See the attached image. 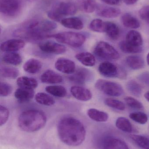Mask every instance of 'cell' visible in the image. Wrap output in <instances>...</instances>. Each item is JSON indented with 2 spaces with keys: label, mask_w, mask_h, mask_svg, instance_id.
Instances as JSON below:
<instances>
[{
  "label": "cell",
  "mask_w": 149,
  "mask_h": 149,
  "mask_svg": "<svg viewBox=\"0 0 149 149\" xmlns=\"http://www.w3.org/2000/svg\"><path fill=\"white\" fill-rule=\"evenodd\" d=\"M55 22L49 20L32 19L25 22L14 32V36L26 40H42L50 38L51 31L57 28Z\"/></svg>",
  "instance_id": "6da1fadb"
},
{
  "label": "cell",
  "mask_w": 149,
  "mask_h": 149,
  "mask_svg": "<svg viewBox=\"0 0 149 149\" xmlns=\"http://www.w3.org/2000/svg\"><path fill=\"white\" fill-rule=\"evenodd\" d=\"M57 130L59 139L68 146H79L85 138V127L79 120L73 117H65L60 120Z\"/></svg>",
  "instance_id": "7a4b0ae2"
},
{
  "label": "cell",
  "mask_w": 149,
  "mask_h": 149,
  "mask_svg": "<svg viewBox=\"0 0 149 149\" xmlns=\"http://www.w3.org/2000/svg\"><path fill=\"white\" fill-rule=\"evenodd\" d=\"M46 122L45 114L40 110L31 109L22 113L19 116L20 128L27 132H34L43 128Z\"/></svg>",
  "instance_id": "3957f363"
},
{
  "label": "cell",
  "mask_w": 149,
  "mask_h": 149,
  "mask_svg": "<svg viewBox=\"0 0 149 149\" xmlns=\"http://www.w3.org/2000/svg\"><path fill=\"white\" fill-rule=\"evenodd\" d=\"M50 38H53L59 42L74 48L82 46L86 40L85 36L83 34L71 31L51 34Z\"/></svg>",
  "instance_id": "277c9868"
},
{
  "label": "cell",
  "mask_w": 149,
  "mask_h": 149,
  "mask_svg": "<svg viewBox=\"0 0 149 149\" xmlns=\"http://www.w3.org/2000/svg\"><path fill=\"white\" fill-rule=\"evenodd\" d=\"M77 12V8L73 3L62 2L58 3L47 13L49 18L53 21L61 22L64 17L73 15Z\"/></svg>",
  "instance_id": "5b68a950"
},
{
  "label": "cell",
  "mask_w": 149,
  "mask_h": 149,
  "mask_svg": "<svg viewBox=\"0 0 149 149\" xmlns=\"http://www.w3.org/2000/svg\"><path fill=\"white\" fill-rule=\"evenodd\" d=\"M95 86L97 89L109 96L118 97L123 94V88L119 83L99 79L96 81Z\"/></svg>",
  "instance_id": "8992f818"
},
{
  "label": "cell",
  "mask_w": 149,
  "mask_h": 149,
  "mask_svg": "<svg viewBox=\"0 0 149 149\" xmlns=\"http://www.w3.org/2000/svg\"><path fill=\"white\" fill-rule=\"evenodd\" d=\"M94 53L96 56L108 60H116L120 58L118 52L108 43L100 42L97 44L94 49Z\"/></svg>",
  "instance_id": "52a82bcc"
},
{
  "label": "cell",
  "mask_w": 149,
  "mask_h": 149,
  "mask_svg": "<svg viewBox=\"0 0 149 149\" xmlns=\"http://www.w3.org/2000/svg\"><path fill=\"white\" fill-rule=\"evenodd\" d=\"M21 0H0V12L7 17H15L22 9Z\"/></svg>",
  "instance_id": "ba28073f"
},
{
  "label": "cell",
  "mask_w": 149,
  "mask_h": 149,
  "mask_svg": "<svg viewBox=\"0 0 149 149\" xmlns=\"http://www.w3.org/2000/svg\"><path fill=\"white\" fill-rule=\"evenodd\" d=\"M99 71L101 75L107 78H122L125 73L117 65L109 62H104L99 65Z\"/></svg>",
  "instance_id": "9c48e42d"
},
{
  "label": "cell",
  "mask_w": 149,
  "mask_h": 149,
  "mask_svg": "<svg viewBox=\"0 0 149 149\" xmlns=\"http://www.w3.org/2000/svg\"><path fill=\"white\" fill-rule=\"evenodd\" d=\"M39 48L43 52L48 54L59 55L66 51V48L63 45L52 41L41 43L39 45Z\"/></svg>",
  "instance_id": "30bf717a"
},
{
  "label": "cell",
  "mask_w": 149,
  "mask_h": 149,
  "mask_svg": "<svg viewBox=\"0 0 149 149\" xmlns=\"http://www.w3.org/2000/svg\"><path fill=\"white\" fill-rule=\"evenodd\" d=\"M55 67L59 71L65 74H72L76 70L75 63L67 58H59L55 63Z\"/></svg>",
  "instance_id": "8fae6325"
},
{
  "label": "cell",
  "mask_w": 149,
  "mask_h": 149,
  "mask_svg": "<svg viewBox=\"0 0 149 149\" xmlns=\"http://www.w3.org/2000/svg\"><path fill=\"white\" fill-rule=\"evenodd\" d=\"M25 46L24 41L21 39H13L7 40L1 45V50L3 52H15L22 49Z\"/></svg>",
  "instance_id": "7c38bea8"
},
{
  "label": "cell",
  "mask_w": 149,
  "mask_h": 149,
  "mask_svg": "<svg viewBox=\"0 0 149 149\" xmlns=\"http://www.w3.org/2000/svg\"><path fill=\"white\" fill-rule=\"evenodd\" d=\"M71 92L73 96L78 100L87 101L92 98L91 91L85 88L79 86H73L71 88Z\"/></svg>",
  "instance_id": "4fadbf2b"
},
{
  "label": "cell",
  "mask_w": 149,
  "mask_h": 149,
  "mask_svg": "<svg viewBox=\"0 0 149 149\" xmlns=\"http://www.w3.org/2000/svg\"><path fill=\"white\" fill-rule=\"evenodd\" d=\"M97 15L105 18H114L120 15L121 10L120 9L109 6H101L97 8Z\"/></svg>",
  "instance_id": "5bb4252c"
},
{
  "label": "cell",
  "mask_w": 149,
  "mask_h": 149,
  "mask_svg": "<svg viewBox=\"0 0 149 149\" xmlns=\"http://www.w3.org/2000/svg\"><path fill=\"white\" fill-rule=\"evenodd\" d=\"M103 149H129L127 143L121 139L115 137H109L106 139Z\"/></svg>",
  "instance_id": "9a60e30c"
},
{
  "label": "cell",
  "mask_w": 149,
  "mask_h": 149,
  "mask_svg": "<svg viewBox=\"0 0 149 149\" xmlns=\"http://www.w3.org/2000/svg\"><path fill=\"white\" fill-rule=\"evenodd\" d=\"M41 81L48 84H57L63 81V78L58 73L51 70L45 72L40 77Z\"/></svg>",
  "instance_id": "2e32d148"
},
{
  "label": "cell",
  "mask_w": 149,
  "mask_h": 149,
  "mask_svg": "<svg viewBox=\"0 0 149 149\" xmlns=\"http://www.w3.org/2000/svg\"><path fill=\"white\" fill-rule=\"evenodd\" d=\"M69 77L70 81L76 83L81 84L85 83L90 77V73L85 69H79L75 70L74 73Z\"/></svg>",
  "instance_id": "e0dca14e"
},
{
  "label": "cell",
  "mask_w": 149,
  "mask_h": 149,
  "mask_svg": "<svg viewBox=\"0 0 149 149\" xmlns=\"http://www.w3.org/2000/svg\"><path fill=\"white\" fill-rule=\"evenodd\" d=\"M35 95L33 89L20 88L16 90L15 96L17 100L21 102L29 101L34 97Z\"/></svg>",
  "instance_id": "ac0fdd59"
},
{
  "label": "cell",
  "mask_w": 149,
  "mask_h": 149,
  "mask_svg": "<svg viewBox=\"0 0 149 149\" xmlns=\"http://www.w3.org/2000/svg\"><path fill=\"white\" fill-rule=\"evenodd\" d=\"M42 64L40 61L35 58L28 60L23 65V70L25 72L30 74H36L42 69Z\"/></svg>",
  "instance_id": "d6986e66"
},
{
  "label": "cell",
  "mask_w": 149,
  "mask_h": 149,
  "mask_svg": "<svg viewBox=\"0 0 149 149\" xmlns=\"http://www.w3.org/2000/svg\"><path fill=\"white\" fill-rule=\"evenodd\" d=\"M61 23L64 27L73 29L81 30L84 27L83 22L78 17L64 18L61 20Z\"/></svg>",
  "instance_id": "ffe728a7"
},
{
  "label": "cell",
  "mask_w": 149,
  "mask_h": 149,
  "mask_svg": "<svg viewBox=\"0 0 149 149\" xmlns=\"http://www.w3.org/2000/svg\"><path fill=\"white\" fill-rule=\"evenodd\" d=\"M126 41L128 43L136 47H141L143 44L141 33L135 30H131L128 32L126 36Z\"/></svg>",
  "instance_id": "44dd1931"
},
{
  "label": "cell",
  "mask_w": 149,
  "mask_h": 149,
  "mask_svg": "<svg viewBox=\"0 0 149 149\" xmlns=\"http://www.w3.org/2000/svg\"><path fill=\"white\" fill-rule=\"evenodd\" d=\"M75 58L82 64L87 67L94 66L96 63L95 57L89 52H83L78 53L76 54Z\"/></svg>",
  "instance_id": "7402d4cb"
},
{
  "label": "cell",
  "mask_w": 149,
  "mask_h": 149,
  "mask_svg": "<svg viewBox=\"0 0 149 149\" xmlns=\"http://www.w3.org/2000/svg\"><path fill=\"white\" fill-rule=\"evenodd\" d=\"M127 64L131 69L138 70L144 67L145 63L142 58L140 56L133 55L129 56L126 58Z\"/></svg>",
  "instance_id": "603a6c76"
},
{
  "label": "cell",
  "mask_w": 149,
  "mask_h": 149,
  "mask_svg": "<svg viewBox=\"0 0 149 149\" xmlns=\"http://www.w3.org/2000/svg\"><path fill=\"white\" fill-rule=\"evenodd\" d=\"M87 114L89 118L98 122H105L108 119V113L95 109L92 108L88 109Z\"/></svg>",
  "instance_id": "cb8c5ba5"
},
{
  "label": "cell",
  "mask_w": 149,
  "mask_h": 149,
  "mask_svg": "<svg viewBox=\"0 0 149 149\" xmlns=\"http://www.w3.org/2000/svg\"><path fill=\"white\" fill-rule=\"evenodd\" d=\"M17 84L20 88L31 89L36 88L38 85L36 79L27 76L19 77L17 80Z\"/></svg>",
  "instance_id": "d4e9b609"
},
{
  "label": "cell",
  "mask_w": 149,
  "mask_h": 149,
  "mask_svg": "<svg viewBox=\"0 0 149 149\" xmlns=\"http://www.w3.org/2000/svg\"><path fill=\"white\" fill-rule=\"evenodd\" d=\"M77 3L80 9L85 13H92L97 8L95 0H78Z\"/></svg>",
  "instance_id": "484cf974"
},
{
  "label": "cell",
  "mask_w": 149,
  "mask_h": 149,
  "mask_svg": "<svg viewBox=\"0 0 149 149\" xmlns=\"http://www.w3.org/2000/svg\"><path fill=\"white\" fill-rule=\"evenodd\" d=\"M122 21L124 26L129 29H138L141 26L139 20L136 17L128 13L123 15L122 17Z\"/></svg>",
  "instance_id": "4316f807"
},
{
  "label": "cell",
  "mask_w": 149,
  "mask_h": 149,
  "mask_svg": "<svg viewBox=\"0 0 149 149\" xmlns=\"http://www.w3.org/2000/svg\"><path fill=\"white\" fill-rule=\"evenodd\" d=\"M105 32L113 40H117L120 37V29L115 24L112 22H106Z\"/></svg>",
  "instance_id": "83f0119b"
},
{
  "label": "cell",
  "mask_w": 149,
  "mask_h": 149,
  "mask_svg": "<svg viewBox=\"0 0 149 149\" xmlns=\"http://www.w3.org/2000/svg\"><path fill=\"white\" fill-rule=\"evenodd\" d=\"M2 60L6 63L13 65H19L22 63L21 56L15 52L5 53L3 56Z\"/></svg>",
  "instance_id": "f1b7e54d"
},
{
  "label": "cell",
  "mask_w": 149,
  "mask_h": 149,
  "mask_svg": "<svg viewBox=\"0 0 149 149\" xmlns=\"http://www.w3.org/2000/svg\"><path fill=\"white\" fill-rule=\"evenodd\" d=\"M35 100L38 103L44 106H51L55 103L54 99L45 93H38L35 95Z\"/></svg>",
  "instance_id": "f546056e"
},
{
  "label": "cell",
  "mask_w": 149,
  "mask_h": 149,
  "mask_svg": "<svg viewBox=\"0 0 149 149\" xmlns=\"http://www.w3.org/2000/svg\"><path fill=\"white\" fill-rule=\"evenodd\" d=\"M45 90L53 96L60 98L65 97L67 94L66 88L61 86H48L45 88Z\"/></svg>",
  "instance_id": "4dcf8cb0"
},
{
  "label": "cell",
  "mask_w": 149,
  "mask_h": 149,
  "mask_svg": "<svg viewBox=\"0 0 149 149\" xmlns=\"http://www.w3.org/2000/svg\"><path fill=\"white\" fill-rule=\"evenodd\" d=\"M115 125L119 129L123 132L130 133L133 131L132 124L129 120L125 117L118 118L116 120Z\"/></svg>",
  "instance_id": "1f68e13d"
},
{
  "label": "cell",
  "mask_w": 149,
  "mask_h": 149,
  "mask_svg": "<svg viewBox=\"0 0 149 149\" xmlns=\"http://www.w3.org/2000/svg\"><path fill=\"white\" fill-rule=\"evenodd\" d=\"M119 47L121 50L124 53H138L142 52L143 49L141 46L136 47L128 43L126 41H122L119 43Z\"/></svg>",
  "instance_id": "d6a6232c"
},
{
  "label": "cell",
  "mask_w": 149,
  "mask_h": 149,
  "mask_svg": "<svg viewBox=\"0 0 149 149\" xmlns=\"http://www.w3.org/2000/svg\"><path fill=\"white\" fill-rule=\"evenodd\" d=\"M0 72L2 77L8 79H16L19 74V71L17 69L9 66H2Z\"/></svg>",
  "instance_id": "836d02e7"
},
{
  "label": "cell",
  "mask_w": 149,
  "mask_h": 149,
  "mask_svg": "<svg viewBox=\"0 0 149 149\" xmlns=\"http://www.w3.org/2000/svg\"><path fill=\"white\" fill-rule=\"evenodd\" d=\"M130 137L140 148L143 149H149V139L148 137L138 135H132Z\"/></svg>",
  "instance_id": "e575fe53"
},
{
  "label": "cell",
  "mask_w": 149,
  "mask_h": 149,
  "mask_svg": "<svg viewBox=\"0 0 149 149\" xmlns=\"http://www.w3.org/2000/svg\"><path fill=\"white\" fill-rule=\"evenodd\" d=\"M89 28L91 30L97 32H105L106 22L100 19H95L90 23Z\"/></svg>",
  "instance_id": "d590c367"
},
{
  "label": "cell",
  "mask_w": 149,
  "mask_h": 149,
  "mask_svg": "<svg viewBox=\"0 0 149 149\" xmlns=\"http://www.w3.org/2000/svg\"><path fill=\"white\" fill-rule=\"evenodd\" d=\"M127 88L129 92L136 96H139L142 93L141 86L136 81L131 80L127 83Z\"/></svg>",
  "instance_id": "8d00e7d4"
},
{
  "label": "cell",
  "mask_w": 149,
  "mask_h": 149,
  "mask_svg": "<svg viewBox=\"0 0 149 149\" xmlns=\"http://www.w3.org/2000/svg\"><path fill=\"white\" fill-rule=\"evenodd\" d=\"M129 118L137 123L145 124L148 121V116L145 113L141 112H136L131 113Z\"/></svg>",
  "instance_id": "74e56055"
},
{
  "label": "cell",
  "mask_w": 149,
  "mask_h": 149,
  "mask_svg": "<svg viewBox=\"0 0 149 149\" xmlns=\"http://www.w3.org/2000/svg\"><path fill=\"white\" fill-rule=\"evenodd\" d=\"M104 102L105 104L109 107L121 111L125 110V105L120 101L111 98H108L105 100Z\"/></svg>",
  "instance_id": "f35d334b"
},
{
  "label": "cell",
  "mask_w": 149,
  "mask_h": 149,
  "mask_svg": "<svg viewBox=\"0 0 149 149\" xmlns=\"http://www.w3.org/2000/svg\"><path fill=\"white\" fill-rule=\"evenodd\" d=\"M124 100L127 105L132 108L136 109H143L142 103L133 97L127 96L124 98Z\"/></svg>",
  "instance_id": "ab89813d"
},
{
  "label": "cell",
  "mask_w": 149,
  "mask_h": 149,
  "mask_svg": "<svg viewBox=\"0 0 149 149\" xmlns=\"http://www.w3.org/2000/svg\"><path fill=\"white\" fill-rule=\"evenodd\" d=\"M9 112L8 109L2 106L0 107V125H4L8 119Z\"/></svg>",
  "instance_id": "60d3db41"
},
{
  "label": "cell",
  "mask_w": 149,
  "mask_h": 149,
  "mask_svg": "<svg viewBox=\"0 0 149 149\" xmlns=\"http://www.w3.org/2000/svg\"><path fill=\"white\" fill-rule=\"evenodd\" d=\"M11 86L8 83L1 82V91L0 95L2 97H5L9 95L12 92Z\"/></svg>",
  "instance_id": "b9f144b4"
},
{
  "label": "cell",
  "mask_w": 149,
  "mask_h": 149,
  "mask_svg": "<svg viewBox=\"0 0 149 149\" xmlns=\"http://www.w3.org/2000/svg\"><path fill=\"white\" fill-rule=\"evenodd\" d=\"M139 15L142 19L149 23V5L143 7L139 11Z\"/></svg>",
  "instance_id": "7bdbcfd3"
},
{
  "label": "cell",
  "mask_w": 149,
  "mask_h": 149,
  "mask_svg": "<svg viewBox=\"0 0 149 149\" xmlns=\"http://www.w3.org/2000/svg\"><path fill=\"white\" fill-rule=\"evenodd\" d=\"M141 79L142 80L143 82L149 86V73H144L142 74Z\"/></svg>",
  "instance_id": "ee69618b"
},
{
  "label": "cell",
  "mask_w": 149,
  "mask_h": 149,
  "mask_svg": "<svg viewBox=\"0 0 149 149\" xmlns=\"http://www.w3.org/2000/svg\"><path fill=\"white\" fill-rule=\"evenodd\" d=\"M103 2L109 5H116L120 3V0H101Z\"/></svg>",
  "instance_id": "f6af8a7d"
},
{
  "label": "cell",
  "mask_w": 149,
  "mask_h": 149,
  "mask_svg": "<svg viewBox=\"0 0 149 149\" xmlns=\"http://www.w3.org/2000/svg\"><path fill=\"white\" fill-rule=\"evenodd\" d=\"M138 0H124V2L127 5H132L134 4Z\"/></svg>",
  "instance_id": "bcb514c9"
},
{
  "label": "cell",
  "mask_w": 149,
  "mask_h": 149,
  "mask_svg": "<svg viewBox=\"0 0 149 149\" xmlns=\"http://www.w3.org/2000/svg\"><path fill=\"white\" fill-rule=\"evenodd\" d=\"M144 96L145 99H146V100H147L149 102V91L147 92V93L144 94Z\"/></svg>",
  "instance_id": "7dc6e473"
},
{
  "label": "cell",
  "mask_w": 149,
  "mask_h": 149,
  "mask_svg": "<svg viewBox=\"0 0 149 149\" xmlns=\"http://www.w3.org/2000/svg\"><path fill=\"white\" fill-rule=\"evenodd\" d=\"M147 63H148V64L149 65V52L148 54L147 58Z\"/></svg>",
  "instance_id": "c3c4849f"
},
{
  "label": "cell",
  "mask_w": 149,
  "mask_h": 149,
  "mask_svg": "<svg viewBox=\"0 0 149 149\" xmlns=\"http://www.w3.org/2000/svg\"><path fill=\"white\" fill-rule=\"evenodd\" d=\"M28 1H36V0H28Z\"/></svg>",
  "instance_id": "681fc988"
}]
</instances>
